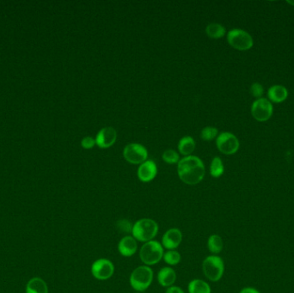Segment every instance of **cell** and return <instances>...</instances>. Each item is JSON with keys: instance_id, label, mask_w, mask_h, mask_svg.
Instances as JSON below:
<instances>
[{"instance_id": "6da1fadb", "label": "cell", "mask_w": 294, "mask_h": 293, "mask_svg": "<svg viewBox=\"0 0 294 293\" xmlns=\"http://www.w3.org/2000/svg\"><path fill=\"white\" fill-rule=\"evenodd\" d=\"M178 172L182 182L193 186L203 180L205 177V166L198 157L188 156L178 162Z\"/></svg>"}, {"instance_id": "7a4b0ae2", "label": "cell", "mask_w": 294, "mask_h": 293, "mask_svg": "<svg viewBox=\"0 0 294 293\" xmlns=\"http://www.w3.org/2000/svg\"><path fill=\"white\" fill-rule=\"evenodd\" d=\"M158 224L154 219L142 218L134 224L131 235L138 242L145 244L154 240L158 234Z\"/></svg>"}, {"instance_id": "3957f363", "label": "cell", "mask_w": 294, "mask_h": 293, "mask_svg": "<svg viewBox=\"0 0 294 293\" xmlns=\"http://www.w3.org/2000/svg\"><path fill=\"white\" fill-rule=\"evenodd\" d=\"M154 272L151 267L140 265L132 271L129 276V284L137 293H144L152 286Z\"/></svg>"}, {"instance_id": "277c9868", "label": "cell", "mask_w": 294, "mask_h": 293, "mask_svg": "<svg viewBox=\"0 0 294 293\" xmlns=\"http://www.w3.org/2000/svg\"><path fill=\"white\" fill-rule=\"evenodd\" d=\"M164 248L158 241L152 240L142 244L138 250L139 259L143 265L153 267L163 260Z\"/></svg>"}, {"instance_id": "5b68a950", "label": "cell", "mask_w": 294, "mask_h": 293, "mask_svg": "<svg viewBox=\"0 0 294 293\" xmlns=\"http://www.w3.org/2000/svg\"><path fill=\"white\" fill-rule=\"evenodd\" d=\"M202 268L203 274L206 279L212 282H218L223 277L225 262L219 255L211 254L203 260Z\"/></svg>"}, {"instance_id": "8992f818", "label": "cell", "mask_w": 294, "mask_h": 293, "mask_svg": "<svg viewBox=\"0 0 294 293\" xmlns=\"http://www.w3.org/2000/svg\"><path fill=\"white\" fill-rule=\"evenodd\" d=\"M227 41L230 46L239 51H247L254 45L252 36L248 32L239 28H234L228 32Z\"/></svg>"}, {"instance_id": "52a82bcc", "label": "cell", "mask_w": 294, "mask_h": 293, "mask_svg": "<svg viewBox=\"0 0 294 293\" xmlns=\"http://www.w3.org/2000/svg\"><path fill=\"white\" fill-rule=\"evenodd\" d=\"M114 265L107 258H99L93 262L90 272L93 277L100 281L111 279L114 273Z\"/></svg>"}, {"instance_id": "ba28073f", "label": "cell", "mask_w": 294, "mask_h": 293, "mask_svg": "<svg viewBox=\"0 0 294 293\" xmlns=\"http://www.w3.org/2000/svg\"><path fill=\"white\" fill-rule=\"evenodd\" d=\"M273 104L267 98L255 100L251 106V114L255 120L260 122L270 120L273 115Z\"/></svg>"}, {"instance_id": "9c48e42d", "label": "cell", "mask_w": 294, "mask_h": 293, "mask_svg": "<svg viewBox=\"0 0 294 293\" xmlns=\"http://www.w3.org/2000/svg\"><path fill=\"white\" fill-rule=\"evenodd\" d=\"M216 145L220 152L231 155L238 152L239 149V141L235 135L230 133H222L217 138Z\"/></svg>"}, {"instance_id": "30bf717a", "label": "cell", "mask_w": 294, "mask_h": 293, "mask_svg": "<svg viewBox=\"0 0 294 293\" xmlns=\"http://www.w3.org/2000/svg\"><path fill=\"white\" fill-rule=\"evenodd\" d=\"M123 156L125 159L130 163L139 164L146 160L148 157V152L145 146H143L140 144L133 143L125 147Z\"/></svg>"}, {"instance_id": "8fae6325", "label": "cell", "mask_w": 294, "mask_h": 293, "mask_svg": "<svg viewBox=\"0 0 294 293\" xmlns=\"http://www.w3.org/2000/svg\"><path fill=\"white\" fill-rule=\"evenodd\" d=\"M183 239V235L179 228H170L163 233L161 244L166 250L177 249Z\"/></svg>"}, {"instance_id": "7c38bea8", "label": "cell", "mask_w": 294, "mask_h": 293, "mask_svg": "<svg viewBox=\"0 0 294 293\" xmlns=\"http://www.w3.org/2000/svg\"><path fill=\"white\" fill-rule=\"evenodd\" d=\"M117 250L123 257H132L138 250V241L132 235H126L117 244Z\"/></svg>"}, {"instance_id": "4fadbf2b", "label": "cell", "mask_w": 294, "mask_h": 293, "mask_svg": "<svg viewBox=\"0 0 294 293\" xmlns=\"http://www.w3.org/2000/svg\"><path fill=\"white\" fill-rule=\"evenodd\" d=\"M116 138L117 134L114 128L104 127L96 135V144L101 148H109L116 141Z\"/></svg>"}, {"instance_id": "5bb4252c", "label": "cell", "mask_w": 294, "mask_h": 293, "mask_svg": "<svg viewBox=\"0 0 294 293\" xmlns=\"http://www.w3.org/2000/svg\"><path fill=\"white\" fill-rule=\"evenodd\" d=\"M158 173V168L156 163L152 160H147L142 162L140 166L138 167V179L143 182H149L156 177Z\"/></svg>"}, {"instance_id": "9a60e30c", "label": "cell", "mask_w": 294, "mask_h": 293, "mask_svg": "<svg viewBox=\"0 0 294 293\" xmlns=\"http://www.w3.org/2000/svg\"><path fill=\"white\" fill-rule=\"evenodd\" d=\"M178 275L177 272L171 267H163L160 269L157 274V280L159 286L164 288H169L170 286H175Z\"/></svg>"}, {"instance_id": "2e32d148", "label": "cell", "mask_w": 294, "mask_h": 293, "mask_svg": "<svg viewBox=\"0 0 294 293\" xmlns=\"http://www.w3.org/2000/svg\"><path fill=\"white\" fill-rule=\"evenodd\" d=\"M268 97L272 103H283L288 97V90L282 85H273L268 91Z\"/></svg>"}, {"instance_id": "e0dca14e", "label": "cell", "mask_w": 294, "mask_h": 293, "mask_svg": "<svg viewBox=\"0 0 294 293\" xmlns=\"http://www.w3.org/2000/svg\"><path fill=\"white\" fill-rule=\"evenodd\" d=\"M26 293H48V287L43 279L33 278L27 284Z\"/></svg>"}, {"instance_id": "ac0fdd59", "label": "cell", "mask_w": 294, "mask_h": 293, "mask_svg": "<svg viewBox=\"0 0 294 293\" xmlns=\"http://www.w3.org/2000/svg\"><path fill=\"white\" fill-rule=\"evenodd\" d=\"M188 293H212L209 284L201 279H192L188 285Z\"/></svg>"}, {"instance_id": "d6986e66", "label": "cell", "mask_w": 294, "mask_h": 293, "mask_svg": "<svg viewBox=\"0 0 294 293\" xmlns=\"http://www.w3.org/2000/svg\"><path fill=\"white\" fill-rule=\"evenodd\" d=\"M206 247L211 252V254L218 255L224 248V241L222 237L218 234L211 235L206 242Z\"/></svg>"}, {"instance_id": "ffe728a7", "label": "cell", "mask_w": 294, "mask_h": 293, "mask_svg": "<svg viewBox=\"0 0 294 293\" xmlns=\"http://www.w3.org/2000/svg\"><path fill=\"white\" fill-rule=\"evenodd\" d=\"M195 148V142L190 136H185L181 138L178 144V149L182 155L189 156L194 152Z\"/></svg>"}, {"instance_id": "44dd1931", "label": "cell", "mask_w": 294, "mask_h": 293, "mask_svg": "<svg viewBox=\"0 0 294 293\" xmlns=\"http://www.w3.org/2000/svg\"><path fill=\"white\" fill-rule=\"evenodd\" d=\"M205 32H206L207 36L211 38L219 39L226 35V28L223 25L216 23H212L206 26Z\"/></svg>"}, {"instance_id": "7402d4cb", "label": "cell", "mask_w": 294, "mask_h": 293, "mask_svg": "<svg viewBox=\"0 0 294 293\" xmlns=\"http://www.w3.org/2000/svg\"><path fill=\"white\" fill-rule=\"evenodd\" d=\"M163 260L167 265L172 268L174 266L178 265L181 262V255L180 252H178L177 249L166 250L164 251Z\"/></svg>"}, {"instance_id": "603a6c76", "label": "cell", "mask_w": 294, "mask_h": 293, "mask_svg": "<svg viewBox=\"0 0 294 293\" xmlns=\"http://www.w3.org/2000/svg\"><path fill=\"white\" fill-rule=\"evenodd\" d=\"M224 170H225V168H224L222 160L219 157L214 158L211 163V167H210L211 176L214 178H219L223 175Z\"/></svg>"}, {"instance_id": "cb8c5ba5", "label": "cell", "mask_w": 294, "mask_h": 293, "mask_svg": "<svg viewBox=\"0 0 294 293\" xmlns=\"http://www.w3.org/2000/svg\"><path fill=\"white\" fill-rule=\"evenodd\" d=\"M218 135V129L215 127H206L202 129L201 133V138L204 140H212Z\"/></svg>"}, {"instance_id": "d4e9b609", "label": "cell", "mask_w": 294, "mask_h": 293, "mask_svg": "<svg viewBox=\"0 0 294 293\" xmlns=\"http://www.w3.org/2000/svg\"><path fill=\"white\" fill-rule=\"evenodd\" d=\"M163 159L168 163H176L179 161V155L174 150H166L163 153Z\"/></svg>"}, {"instance_id": "484cf974", "label": "cell", "mask_w": 294, "mask_h": 293, "mask_svg": "<svg viewBox=\"0 0 294 293\" xmlns=\"http://www.w3.org/2000/svg\"><path fill=\"white\" fill-rule=\"evenodd\" d=\"M134 224H132L130 221L127 219H121L120 221L117 222V229L121 230L122 233H132V229H133Z\"/></svg>"}, {"instance_id": "4316f807", "label": "cell", "mask_w": 294, "mask_h": 293, "mask_svg": "<svg viewBox=\"0 0 294 293\" xmlns=\"http://www.w3.org/2000/svg\"><path fill=\"white\" fill-rule=\"evenodd\" d=\"M249 90H250V94H251L252 96H254L255 98H257V99L262 98L263 93H264L263 86L261 84H259V83H254L251 85Z\"/></svg>"}, {"instance_id": "83f0119b", "label": "cell", "mask_w": 294, "mask_h": 293, "mask_svg": "<svg viewBox=\"0 0 294 293\" xmlns=\"http://www.w3.org/2000/svg\"><path fill=\"white\" fill-rule=\"evenodd\" d=\"M95 144H96V140L94 138H91L90 136H87V137H85V138L82 139L81 145L84 148H92Z\"/></svg>"}, {"instance_id": "f1b7e54d", "label": "cell", "mask_w": 294, "mask_h": 293, "mask_svg": "<svg viewBox=\"0 0 294 293\" xmlns=\"http://www.w3.org/2000/svg\"><path fill=\"white\" fill-rule=\"evenodd\" d=\"M165 293H185V292L179 286H172L169 288H166Z\"/></svg>"}, {"instance_id": "f546056e", "label": "cell", "mask_w": 294, "mask_h": 293, "mask_svg": "<svg viewBox=\"0 0 294 293\" xmlns=\"http://www.w3.org/2000/svg\"><path fill=\"white\" fill-rule=\"evenodd\" d=\"M239 293H261L258 290L255 289L253 287H245L242 289Z\"/></svg>"}, {"instance_id": "4dcf8cb0", "label": "cell", "mask_w": 294, "mask_h": 293, "mask_svg": "<svg viewBox=\"0 0 294 293\" xmlns=\"http://www.w3.org/2000/svg\"><path fill=\"white\" fill-rule=\"evenodd\" d=\"M287 3L288 4H291V5L294 6V1H287Z\"/></svg>"}, {"instance_id": "1f68e13d", "label": "cell", "mask_w": 294, "mask_h": 293, "mask_svg": "<svg viewBox=\"0 0 294 293\" xmlns=\"http://www.w3.org/2000/svg\"></svg>"}]
</instances>
